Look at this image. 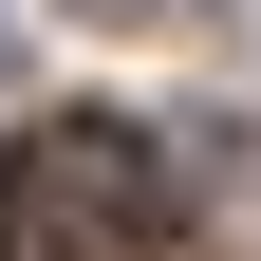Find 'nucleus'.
<instances>
[{"mask_svg": "<svg viewBox=\"0 0 261 261\" xmlns=\"http://www.w3.org/2000/svg\"><path fill=\"white\" fill-rule=\"evenodd\" d=\"M168 243V149L130 112H56L0 149V261H149Z\"/></svg>", "mask_w": 261, "mask_h": 261, "instance_id": "f257e3e1", "label": "nucleus"}, {"mask_svg": "<svg viewBox=\"0 0 261 261\" xmlns=\"http://www.w3.org/2000/svg\"><path fill=\"white\" fill-rule=\"evenodd\" d=\"M112 19H168V0H112Z\"/></svg>", "mask_w": 261, "mask_h": 261, "instance_id": "f03ea898", "label": "nucleus"}]
</instances>
